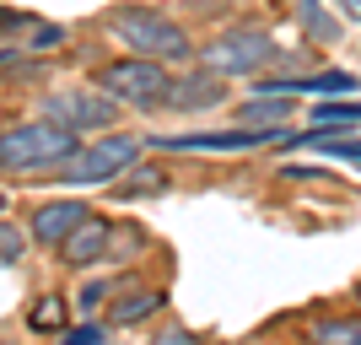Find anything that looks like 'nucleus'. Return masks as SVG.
<instances>
[{
	"label": "nucleus",
	"instance_id": "18",
	"mask_svg": "<svg viewBox=\"0 0 361 345\" xmlns=\"http://www.w3.org/2000/svg\"><path fill=\"white\" fill-rule=\"evenodd\" d=\"M307 146H318L324 157H340V162H361V140H334V135H302Z\"/></svg>",
	"mask_w": 361,
	"mask_h": 345
},
{
	"label": "nucleus",
	"instance_id": "3",
	"mask_svg": "<svg viewBox=\"0 0 361 345\" xmlns=\"http://www.w3.org/2000/svg\"><path fill=\"white\" fill-rule=\"evenodd\" d=\"M135 157H140V140L103 135V140H92V146H75L65 162L49 167L44 178H60V183H108V178H119Z\"/></svg>",
	"mask_w": 361,
	"mask_h": 345
},
{
	"label": "nucleus",
	"instance_id": "10",
	"mask_svg": "<svg viewBox=\"0 0 361 345\" xmlns=\"http://www.w3.org/2000/svg\"><path fill=\"white\" fill-rule=\"evenodd\" d=\"M275 135H259V130H221V135H157L162 151H248L264 146Z\"/></svg>",
	"mask_w": 361,
	"mask_h": 345
},
{
	"label": "nucleus",
	"instance_id": "1",
	"mask_svg": "<svg viewBox=\"0 0 361 345\" xmlns=\"http://www.w3.org/2000/svg\"><path fill=\"white\" fill-rule=\"evenodd\" d=\"M81 140L60 124H11V130H0V173H11V178H44L54 162H65Z\"/></svg>",
	"mask_w": 361,
	"mask_h": 345
},
{
	"label": "nucleus",
	"instance_id": "13",
	"mask_svg": "<svg viewBox=\"0 0 361 345\" xmlns=\"http://www.w3.org/2000/svg\"><path fill=\"white\" fill-rule=\"evenodd\" d=\"M297 16H302V32H307L313 44H340V38H345V22L324 11V0H297Z\"/></svg>",
	"mask_w": 361,
	"mask_h": 345
},
{
	"label": "nucleus",
	"instance_id": "2",
	"mask_svg": "<svg viewBox=\"0 0 361 345\" xmlns=\"http://www.w3.org/2000/svg\"><path fill=\"white\" fill-rule=\"evenodd\" d=\"M108 28L119 32L124 44L135 49L140 60H183L189 54V32L173 22V16H162V11H151V6H114L108 11Z\"/></svg>",
	"mask_w": 361,
	"mask_h": 345
},
{
	"label": "nucleus",
	"instance_id": "25",
	"mask_svg": "<svg viewBox=\"0 0 361 345\" xmlns=\"http://www.w3.org/2000/svg\"><path fill=\"white\" fill-rule=\"evenodd\" d=\"M0 210H6V195H0Z\"/></svg>",
	"mask_w": 361,
	"mask_h": 345
},
{
	"label": "nucleus",
	"instance_id": "14",
	"mask_svg": "<svg viewBox=\"0 0 361 345\" xmlns=\"http://www.w3.org/2000/svg\"><path fill=\"white\" fill-rule=\"evenodd\" d=\"M157 308H162V291H124V297L108 308V324H119V329H124V324H140V318H151Z\"/></svg>",
	"mask_w": 361,
	"mask_h": 345
},
{
	"label": "nucleus",
	"instance_id": "16",
	"mask_svg": "<svg viewBox=\"0 0 361 345\" xmlns=\"http://www.w3.org/2000/svg\"><path fill=\"white\" fill-rule=\"evenodd\" d=\"M313 119L318 130H345V124H361V103H318Z\"/></svg>",
	"mask_w": 361,
	"mask_h": 345
},
{
	"label": "nucleus",
	"instance_id": "23",
	"mask_svg": "<svg viewBox=\"0 0 361 345\" xmlns=\"http://www.w3.org/2000/svg\"><path fill=\"white\" fill-rule=\"evenodd\" d=\"M103 297H108V286H103V281H97V286H87V291H81V308H97Z\"/></svg>",
	"mask_w": 361,
	"mask_h": 345
},
{
	"label": "nucleus",
	"instance_id": "26",
	"mask_svg": "<svg viewBox=\"0 0 361 345\" xmlns=\"http://www.w3.org/2000/svg\"><path fill=\"white\" fill-rule=\"evenodd\" d=\"M356 297H361V286H356Z\"/></svg>",
	"mask_w": 361,
	"mask_h": 345
},
{
	"label": "nucleus",
	"instance_id": "6",
	"mask_svg": "<svg viewBox=\"0 0 361 345\" xmlns=\"http://www.w3.org/2000/svg\"><path fill=\"white\" fill-rule=\"evenodd\" d=\"M44 114H49V124L81 135V130H114L119 103L108 92H92V87H65V92H49L44 97Z\"/></svg>",
	"mask_w": 361,
	"mask_h": 345
},
{
	"label": "nucleus",
	"instance_id": "9",
	"mask_svg": "<svg viewBox=\"0 0 361 345\" xmlns=\"http://www.w3.org/2000/svg\"><path fill=\"white\" fill-rule=\"evenodd\" d=\"M221 97H226V87H221V75H211V71H195V75H183V81L167 87V108H178V114L216 108Z\"/></svg>",
	"mask_w": 361,
	"mask_h": 345
},
{
	"label": "nucleus",
	"instance_id": "20",
	"mask_svg": "<svg viewBox=\"0 0 361 345\" xmlns=\"http://www.w3.org/2000/svg\"><path fill=\"white\" fill-rule=\"evenodd\" d=\"M0 259H6V265H11V259H22V226L0 222Z\"/></svg>",
	"mask_w": 361,
	"mask_h": 345
},
{
	"label": "nucleus",
	"instance_id": "12",
	"mask_svg": "<svg viewBox=\"0 0 361 345\" xmlns=\"http://www.w3.org/2000/svg\"><path fill=\"white\" fill-rule=\"evenodd\" d=\"M81 216H87V205H75V200H54V205L32 210V238L49 243V248H60L75 226H81Z\"/></svg>",
	"mask_w": 361,
	"mask_h": 345
},
{
	"label": "nucleus",
	"instance_id": "4",
	"mask_svg": "<svg viewBox=\"0 0 361 345\" xmlns=\"http://www.w3.org/2000/svg\"><path fill=\"white\" fill-rule=\"evenodd\" d=\"M97 87L114 97L119 108H162L167 103V87H173V75H167L162 60H114L103 75H97Z\"/></svg>",
	"mask_w": 361,
	"mask_h": 345
},
{
	"label": "nucleus",
	"instance_id": "11",
	"mask_svg": "<svg viewBox=\"0 0 361 345\" xmlns=\"http://www.w3.org/2000/svg\"><path fill=\"white\" fill-rule=\"evenodd\" d=\"M291 108H297V97H286V92H264V97H254V103L238 108V124H243V130H259V135H281V124L291 119Z\"/></svg>",
	"mask_w": 361,
	"mask_h": 345
},
{
	"label": "nucleus",
	"instance_id": "5",
	"mask_svg": "<svg viewBox=\"0 0 361 345\" xmlns=\"http://www.w3.org/2000/svg\"><path fill=\"white\" fill-rule=\"evenodd\" d=\"M270 60H275V38L264 28L221 32V38H211L200 49V71H211V75H259Z\"/></svg>",
	"mask_w": 361,
	"mask_h": 345
},
{
	"label": "nucleus",
	"instance_id": "7",
	"mask_svg": "<svg viewBox=\"0 0 361 345\" xmlns=\"http://www.w3.org/2000/svg\"><path fill=\"white\" fill-rule=\"evenodd\" d=\"M114 238H119V226L108 222V216H81V226H75L71 238L60 243V265H71V270H87V265H97V259H108V248H114Z\"/></svg>",
	"mask_w": 361,
	"mask_h": 345
},
{
	"label": "nucleus",
	"instance_id": "24",
	"mask_svg": "<svg viewBox=\"0 0 361 345\" xmlns=\"http://www.w3.org/2000/svg\"><path fill=\"white\" fill-rule=\"evenodd\" d=\"M340 16H345V22H361V0H340Z\"/></svg>",
	"mask_w": 361,
	"mask_h": 345
},
{
	"label": "nucleus",
	"instance_id": "21",
	"mask_svg": "<svg viewBox=\"0 0 361 345\" xmlns=\"http://www.w3.org/2000/svg\"><path fill=\"white\" fill-rule=\"evenodd\" d=\"M65 345H103V329H97V324H81V329H65Z\"/></svg>",
	"mask_w": 361,
	"mask_h": 345
},
{
	"label": "nucleus",
	"instance_id": "19",
	"mask_svg": "<svg viewBox=\"0 0 361 345\" xmlns=\"http://www.w3.org/2000/svg\"><path fill=\"white\" fill-rule=\"evenodd\" d=\"M162 189H167V178H162V173H140V178L119 183V200H135V195H162Z\"/></svg>",
	"mask_w": 361,
	"mask_h": 345
},
{
	"label": "nucleus",
	"instance_id": "22",
	"mask_svg": "<svg viewBox=\"0 0 361 345\" xmlns=\"http://www.w3.org/2000/svg\"><path fill=\"white\" fill-rule=\"evenodd\" d=\"M151 345H200V340H195L189 329H178V324H173V329H162V334H157Z\"/></svg>",
	"mask_w": 361,
	"mask_h": 345
},
{
	"label": "nucleus",
	"instance_id": "8",
	"mask_svg": "<svg viewBox=\"0 0 361 345\" xmlns=\"http://www.w3.org/2000/svg\"><path fill=\"white\" fill-rule=\"evenodd\" d=\"M286 87V97H297V92H318V97H345V92H356L361 81L350 71H324V75H264L259 81V92H281Z\"/></svg>",
	"mask_w": 361,
	"mask_h": 345
},
{
	"label": "nucleus",
	"instance_id": "17",
	"mask_svg": "<svg viewBox=\"0 0 361 345\" xmlns=\"http://www.w3.org/2000/svg\"><path fill=\"white\" fill-rule=\"evenodd\" d=\"M32 329H65V302L60 297H38L32 302V313H27Z\"/></svg>",
	"mask_w": 361,
	"mask_h": 345
},
{
	"label": "nucleus",
	"instance_id": "15",
	"mask_svg": "<svg viewBox=\"0 0 361 345\" xmlns=\"http://www.w3.org/2000/svg\"><path fill=\"white\" fill-rule=\"evenodd\" d=\"M313 345H361V318H318Z\"/></svg>",
	"mask_w": 361,
	"mask_h": 345
}]
</instances>
